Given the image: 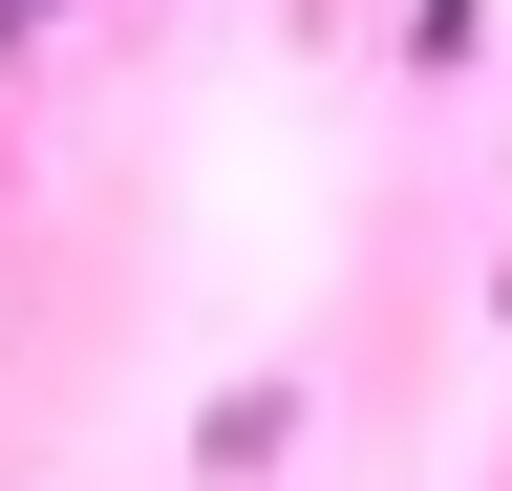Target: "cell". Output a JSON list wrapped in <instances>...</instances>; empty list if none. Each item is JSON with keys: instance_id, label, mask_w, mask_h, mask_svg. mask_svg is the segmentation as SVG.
Returning a JSON list of instances; mask_svg holds the SVG:
<instances>
[{"instance_id": "1", "label": "cell", "mask_w": 512, "mask_h": 491, "mask_svg": "<svg viewBox=\"0 0 512 491\" xmlns=\"http://www.w3.org/2000/svg\"><path fill=\"white\" fill-rule=\"evenodd\" d=\"M406 65H427V86H470V65H491V0H406Z\"/></svg>"}]
</instances>
